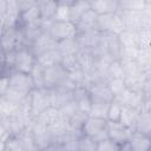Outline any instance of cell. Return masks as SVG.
<instances>
[{"label":"cell","instance_id":"cell-12","mask_svg":"<svg viewBox=\"0 0 151 151\" xmlns=\"http://www.w3.org/2000/svg\"><path fill=\"white\" fill-rule=\"evenodd\" d=\"M50 94V103L51 107L60 109L61 106L66 105L67 103L73 100V91L67 90L64 87H55V88H47Z\"/></svg>","mask_w":151,"mask_h":151},{"label":"cell","instance_id":"cell-37","mask_svg":"<svg viewBox=\"0 0 151 151\" xmlns=\"http://www.w3.org/2000/svg\"><path fill=\"white\" fill-rule=\"evenodd\" d=\"M6 151H24L19 136H9L5 142Z\"/></svg>","mask_w":151,"mask_h":151},{"label":"cell","instance_id":"cell-6","mask_svg":"<svg viewBox=\"0 0 151 151\" xmlns=\"http://www.w3.org/2000/svg\"><path fill=\"white\" fill-rule=\"evenodd\" d=\"M28 99H29L32 116H33L34 119H37L38 116L41 112H44L46 109L51 107L48 90L45 88V87H42V88H34L28 94Z\"/></svg>","mask_w":151,"mask_h":151},{"label":"cell","instance_id":"cell-10","mask_svg":"<svg viewBox=\"0 0 151 151\" xmlns=\"http://www.w3.org/2000/svg\"><path fill=\"white\" fill-rule=\"evenodd\" d=\"M132 132H133L132 130L123 125L120 122H107V125H106L107 138H110L111 140L120 145L129 140Z\"/></svg>","mask_w":151,"mask_h":151},{"label":"cell","instance_id":"cell-40","mask_svg":"<svg viewBox=\"0 0 151 151\" xmlns=\"http://www.w3.org/2000/svg\"><path fill=\"white\" fill-rule=\"evenodd\" d=\"M40 151H64V150L58 143H51L47 146H45L44 149H41Z\"/></svg>","mask_w":151,"mask_h":151},{"label":"cell","instance_id":"cell-33","mask_svg":"<svg viewBox=\"0 0 151 151\" xmlns=\"http://www.w3.org/2000/svg\"><path fill=\"white\" fill-rule=\"evenodd\" d=\"M107 107L109 104H100V103H93L90 107L88 116L94 117V118H101L106 119V113H107Z\"/></svg>","mask_w":151,"mask_h":151},{"label":"cell","instance_id":"cell-15","mask_svg":"<svg viewBox=\"0 0 151 151\" xmlns=\"http://www.w3.org/2000/svg\"><path fill=\"white\" fill-rule=\"evenodd\" d=\"M90 6L97 15L111 14L119 11V0H92L90 1Z\"/></svg>","mask_w":151,"mask_h":151},{"label":"cell","instance_id":"cell-25","mask_svg":"<svg viewBox=\"0 0 151 151\" xmlns=\"http://www.w3.org/2000/svg\"><path fill=\"white\" fill-rule=\"evenodd\" d=\"M133 132H138L150 137V133H151V113L150 112H139Z\"/></svg>","mask_w":151,"mask_h":151},{"label":"cell","instance_id":"cell-41","mask_svg":"<svg viewBox=\"0 0 151 151\" xmlns=\"http://www.w3.org/2000/svg\"><path fill=\"white\" fill-rule=\"evenodd\" d=\"M8 137H9V134H8L7 130L5 129V126H4V124H2V122H1V119H0V140L6 142V139H7Z\"/></svg>","mask_w":151,"mask_h":151},{"label":"cell","instance_id":"cell-29","mask_svg":"<svg viewBox=\"0 0 151 151\" xmlns=\"http://www.w3.org/2000/svg\"><path fill=\"white\" fill-rule=\"evenodd\" d=\"M149 2L150 0H119V11H143Z\"/></svg>","mask_w":151,"mask_h":151},{"label":"cell","instance_id":"cell-24","mask_svg":"<svg viewBox=\"0 0 151 151\" xmlns=\"http://www.w3.org/2000/svg\"><path fill=\"white\" fill-rule=\"evenodd\" d=\"M138 116H139V111L138 110L123 106L119 122L123 125H125L126 127H129L130 130L133 131L134 130V126H136V123H137V119H138Z\"/></svg>","mask_w":151,"mask_h":151},{"label":"cell","instance_id":"cell-32","mask_svg":"<svg viewBox=\"0 0 151 151\" xmlns=\"http://www.w3.org/2000/svg\"><path fill=\"white\" fill-rule=\"evenodd\" d=\"M122 109H123V106L118 101H116V100L111 101L107 107L106 120L107 122H119L120 114H122Z\"/></svg>","mask_w":151,"mask_h":151},{"label":"cell","instance_id":"cell-23","mask_svg":"<svg viewBox=\"0 0 151 151\" xmlns=\"http://www.w3.org/2000/svg\"><path fill=\"white\" fill-rule=\"evenodd\" d=\"M118 40H119V44H120V50L138 48V32L125 29L118 35Z\"/></svg>","mask_w":151,"mask_h":151},{"label":"cell","instance_id":"cell-36","mask_svg":"<svg viewBox=\"0 0 151 151\" xmlns=\"http://www.w3.org/2000/svg\"><path fill=\"white\" fill-rule=\"evenodd\" d=\"M109 78L110 79H123L124 72L120 60H113L109 64Z\"/></svg>","mask_w":151,"mask_h":151},{"label":"cell","instance_id":"cell-27","mask_svg":"<svg viewBox=\"0 0 151 151\" xmlns=\"http://www.w3.org/2000/svg\"><path fill=\"white\" fill-rule=\"evenodd\" d=\"M91 6H90V1L87 0H78V1H74L72 2L71 7H70V17H71V21L73 24H76L78 21V19L87 11L90 9Z\"/></svg>","mask_w":151,"mask_h":151},{"label":"cell","instance_id":"cell-20","mask_svg":"<svg viewBox=\"0 0 151 151\" xmlns=\"http://www.w3.org/2000/svg\"><path fill=\"white\" fill-rule=\"evenodd\" d=\"M60 61H61V54L58 52L57 48L46 51L37 57V63L40 64L44 68H47V67H51L54 65H59Z\"/></svg>","mask_w":151,"mask_h":151},{"label":"cell","instance_id":"cell-14","mask_svg":"<svg viewBox=\"0 0 151 151\" xmlns=\"http://www.w3.org/2000/svg\"><path fill=\"white\" fill-rule=\"evenodd\" d=\"M57 1H51V0H39L38 1V11H39V17L40 21L42 24L44 31L46 29L47 25L53 21L55 11H57Z\"/></svg>","mask_w":151,"mask_h":151},{"label":"cell","instance_id":"cell-34","mask_svg":"<svg viewBox=\"0 0 151 151\" xmlns=\"http://www.w3.org/2000/svg\"><path fill=\"white\" fill-rule=\"evenodd\" d=\"M96 145L97 142H94L92 138L85 134H81L78 139L77 151H96Z\"/></svg>","mask_w":151,"mask_h":151},{"label":"cell","instance_id":"cell-43","mask_svg":"<svg viewBox=\"0 0 151 151\" xmlns=\"http://www.w3.org/2000/svg\"><path fill=\"white\" fill-rule=\"evenodd\" d=\"M7 11V0H0V15H5Z\"/></svg>","mask_w":151,"mask_h":151},{"label":"cell","instance_id":"cell-18","mask_svg":"<svg viewBox=\"0 0 151 151\" xmlns=\"http://www.w3.org/2000/svg\"><path fill=\"white\" fill-rule=\"evenodd\" d=\"M97 19H98V15L91 8L87 9L78 19V21L74 24L76 25V28H77V32L80 33V32H85V31L97 29Z\"/></svg>","mask_w":151,"mask_h":151},{"label":"cell","instance_id":"cell-5","mask_svg":"<svg viewBox=\"0 0 151 151\" xmlns=\"http://www.w3.org/2000/svg\"><path fill=\"white\" fill-rule=\"evenodd\" d=\"M97 29L99 32H107L116 35H119L123 31H125L124 22L119 15V13H111L98 15L97 19Z\"/></svg>","mask_w":151,"mask_h":151},{"label":"cell","instance_id":"cell-30","mask_svg":"<svg viewBox=\"0 0 151 151\" xmlns=\"http://www.w3.org/2000/svg\"><path fill=\"white\" fill-rule=\"evenodd\" d=\"M44 74H45V68L35 61L34 66L32 67V70L29 72V76H31L33 84H34V88H42L44 87Z\"/></svg>","mask_w":151,"mask_h":151},{"label":"cell","instance_id":"cell-42","mask_svg":"<svg viewBox=\"0 0 151 151\" xmlns=\"http://www.w3.org/2000/svg\"><path fill=\"white\" fill-rule=\"evenodd\" d=\"M7 28H8V26H7L5 15H0V37L4 34V32H5Z\"/></svg>","mask_w":151,"mask_h":151},{"label":"cell","instance_id":"cell-17","mask_svg":"<svg viewBox=\"0 0 151 151\" xmlns=\"http://www.w3.org/2000/svg\"><path fill=\"white\" fill-rule=\"evenodd\" d=\"M126 143L130 151H150L151 149V138L138 132H132Z\"/></svg>","mask_w":151,"mask_h":151},{"label":"cell","instance_id":"cell-4","mask_svg":"<svg viewBox=\"0 0 151 151\" xmlns=\"http://www.w3.org/2000/svg\"><path fill=\"white\" fill-rule=\"evenodd\" d=\"M106 125H107L106 119L94 118V117L88 116L81 127V133L92 138L94 142H99V140L107 138Z\"/></svg>","mask_w":151,"mask_h":151},{"label":"cell","instance_id":"cell-31","mask_svg":"<svg viewBox=\"0 0 151 151\" xmlns=\"http://www.w3.org/2000/svg\"><path fill=\"white\" fill-rule=\"evenodd\" d=\"M87 117H88V114H87L86 112L80 111V110L78 109V111L67 120V124H68V126H70L71 129L77 130V131H81V127H83L85 120L87 119Z\"/></svg>","mask_w":151,"mask_h":151},{"label":"cell","instance_id":"cell-8","mask_svg":"<svg viewBox=\"0 0 151 151\" xmlns=\"http://www.w3.org/2000/svg\"><path fill=\"white\" fill-rule=\"evenodd\" d=\"M67 76L68 73L63 68L60 64L47 67L45 68V74H44V87L45 88L59 87L66 81Z\"/></svg>","mask_w":151,"mask_h":151},{"label":"cell","instance_id":"cell-39","mask_svg":"<svg viewBox=\"0 0 151 151\" xmlns=\"http://www.w3.org/2000/svg\"><path fill=\"white\" fill-rule=\"evenodd\" d=\"M9 87L8 76H0V98H4Z\"/></svg>","mask_w":151,"mask_h":151},{"label":"cell","instance_id":"cell-38","mask_svg":"<svg viewBox=\"0 0 151 151\" xmlns=\"http://www.w3.org/2000/svg\"><path fill=\"white\" fill-rule=\"evenodd\" d=\"M107 86H109L111 93L113 94V97H117L125 90L124 79H110L107 81Z\"/></svg>","mask_w":151,"mask_h":151},{"label":"cell","instance_id":"cell-21","mask_svg":"<svg viewBox=\"0 0 151 151\" xmlns=\"http://www.w3.org/2000/svg\"><path fill=\"white\" fill-rule=\"evenodd\" d=\"M76 59H77L79 68L83 70L85 73H87L92 70L93 64L96 61V58L91 51L81 50V48H79V51L76 53Z\"/></svg>","mask_w":151,"mask_h":151},{"label":"cell","instance_id":"cell-16","mask_svg":"<svg viewBox=\"0 0 151 151\" xmlns=\"http://www.w3.org/2000/svg\"><path fill=\"white\" fill-rule=\"evenodd\" d=\"M57 47V42L47 34V32H42L41 33V35L28 47L31 51H32V53L35 55V58L39 55V54H41V53H44V52H46V51H50V50H53V48H55Z\"/></svg>","mask_w":151,"mask_h":151},{"label":"cell","instance_id":"cell-9","mask_svg":"<svg viewBox=\"0 0 151 151\" xmlns=\"http://www.w3.org/2000/svg\"><path fill=\"white\" fill-rule=\"evenodd\" d=\"M88 96L91 98L92 104L93 103H100V104H110L111 101H113L114 97L111 93L107 83H93L90 84L88 86H86Z\"/></svg>","mask_w":151,"mask_h":151},{"label":"cell","instance_id":"cell-13","mask_svg":"<svg viewBox=\"0 0 151 151\" xmlns=\"http://www.w3.org/2000/svg\"><path fill=\"white\" fill-rule=\"evenodd\" d=\"M76 40L78 42L79 48L92 51L93 48L97 47V45L100 41V32L98 29H91V31L80 32V33H78L76 35Z\"/></svg>","mask_w":151,"mask_h":151},{"label":"cell","instance_id":"cell-19","mask_svg":"<svg viewBox=\"0 0 151 151\" xmlns=\"http://www.w3.org/2000/svg\"><path fill=\"white\" fill-rule=\"evenodd\" d=\"M73 101L77 104V106L80 111H84L88 114L92 101H91V98L88 96L87 88L85 86H77L73 90Z\"/></svg>","mask_w":151,"mask_h":151},{"label":"cell","instance_id":"cell-28","mask_svg":"<svg viewBox=\"0 0 151 151\" xmlns=\"http://www.w3.org/2000/svg\"><path fill=\"white\" fill-rule=\"evenodd\" d=\"M57 11H55V15L54 19L55 21H71V17H70V7L73 2V0H61V1H57Z\"/></svg>","mask_w":151,"mask_h":151},{"label":"cell","instance_id":"cell-22","mask_svg":"<svg viewBox=\"0 0 151 151\" xmlns=\"http://www.w3.org/2000/svg\"><path fill=\"white\" fill-rule=\"evenodd\" d=\"M37 120H39L40 123H42L44 125H46L47 127H50V126H53V125L63 122L64 119L61 118L60 112H59L58 109H55V107H48V109H46L44 112H41L38 116Z\"/></svg>","mask_w":151,"mask_h":151},{"label":"cell","instance_id":"cell-26","mask_svg":"<svg viewBox=\"0 0 151 151\" xmlns=\"http://www.w3.org/2000/svg\"><path fill=\"white\" fill-rule=\"evenodd\" d=\"M55 48L61 54V57L74 55L79 51V46H78V42H77L76 38L65 39V40H61V41L57 42V47Z\"/></svg>","mask_w":151,"mask_h":151},{"label":"cell","instance_id":"cell-1","mask_svg":"<svg viewBox=\"0 0 151 151\" xmlns=\"http://www.w3.org/2000/svg\"><path fill=\"white\" fill-rule=\"evenodd\" d=\"M9 79V87L4 97L7 101H9L13 105H19L33 90L34 84L28 73H21V72H12L8 76Z\"/></svg>","mask_w":151,"mask_h":151},{"label":"cell","instance_id":"cell-7","mask_svg":"<svg viewBox=\"0 0 151 151\" xmlns=\"http://www.w3.org/2000/svg\"><path fill=\"white\" fill-rule=\"evenodd\" d=\"M37 61L35 55L28 47H21L14 51V63H13V72L28 73Z\"/></svg>","mask_w":151,"mask_h":151},{"label":"cell","instance_id":"cell-11","mask_svg":"<svg viewBox=\"0 0 151 151\" xmlns=\"http://www.w3.org/2000/svg\"><path fill=\"white\" fill-rule=\"evenodd\" d=\"M28 129L31 131V134H32L35 144L38 145V147L40 150L52 143V138H51V134H50L47 126L44 125L42 123H40L39 120L35 119Z\"/></svg>","mask_w":151,"mask_h":151},{"label":"cell","instance_id":"cell-2","mask_svg":"<svg viewBox=\"0 0 151 151\" xmlns=\"http://www.w3.org/2000/svg\"><path fill=\"white\" fill-rule=\"evenodd\" d=\"M45 32H47V34L55 42H59L65 39L76 38L78 33L76 25L72 21H55V20L51 21L47 25Z\"/></svg>","mask_w":151,"mask_h":151},{"label":"cell","instance_id":"cell-44","mask_svg":"<svg viewBox=\"0 0 151 151\" xmlns=\"http://www.w3.org/2000/svg\"><path fill=\"white\" fill-rule=\"evenodd\" d=\"M5 150V142L0 140V151H4Z\"/></svg>","mask_w":151,"mask_h":151},{"label":"cell","instance_id":"cell-3","mask_svg":"<svg viewBox=\"0 0 151 151\" xmlns=\"http://www.w3.org/2000/svg\"><path fill=\"white\" fill-rule=\"evenodd\" d=\"M0 46L5 52L17 51L21 47H25L26 45L21 26L8 27L0 37Z\"/></svg>","mask_w":151,"mask_h":151},{"label":"cell","instance_id":"cell-35","mask_svg":"<svg viewBox=\"0 0 151 151\" xmlns=\"http://www.w3.org/2000/svg\"><path fill=\"white\" fill-rule=\"evenodd\" d=\"M120 144L111 140L110 138H105L103 140L97 142L96 151H119Z\"/></svg>","mask_w":151,"mask_h":151}]
</instances>
